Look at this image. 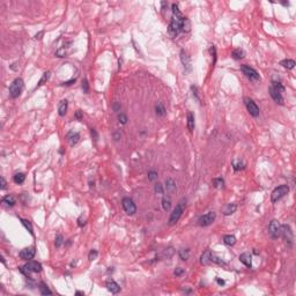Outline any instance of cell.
<instances>
[{"label": "cell", "instance_id": "obj_1", "mask_svg": "<svg viewBox=\"0 0 296 296\" xmlns=\"http://www.w3.org/2000/svg\"><path fill=\"white\" fill-rule=\"evenodd\" d=\"M191 24L189 19H186L185 16H183V14L180 13L178 6L174 4L172 5V19L170 21V23L168 26V33L171 37H176L179 35V33L182 31H190Z\"/></svg>", "mask_w": 296, "mask_h": 296}, {"label": "cell", "instance_id": "obj_2", "mask_svg": "<svg viewBox=\"0 0 296 296\" xmlns=\"http://www.w3.org/2000/svg\"><path fill=\"white\" fill-rule=\"evenodd\" d=\"M20 271L21 273H23L26 277L29 278L30 273H40L42 272V265L38 261L35 260H29L24 266L20 267Z\"/></svg>", "mask_w": 296, "mask_h": 296}, {"label": "cell", "instance_id": "obj_3", "mask_svg": "<svg viewBox=\"0 0 296 296\" xmlns=\"http://www.w3.org/2000/svg\"><path fill=\"white\" fill-rule=\"evenodd\" d=\"M24 83L21 78H16L9 86V95L12 99H18L23 90Z\"/></svg>", "mask_w": 296, "mask_h": 296}, {"label": "cell", "instance_id": "obj_4", "mask_svg": "<svg viewBox=\"0 0 296 296\" xmlns=\"http://www.w3.org/2000/svg\"><path fill=\"white\" fill-rule=\"evenodd\" d=\"M280 236H282L284 243L287 244L288 248L293 246V244H294V235H293V232H291V229H290V227L288 225H281Z\"/></svg>", "mask_w": 296, "mask_h": 296}, {"label": "cell", "instance_id": "obj_5", "mask_svg": "<svg viewBox=\"0 0 296 296\" xmlns=\"http://www.w3.org/2000/svg\"><path fill=\"white\" fill-rule=\"evenodd\" d=\"M183 212H184V203L180 201V203L175 207V209L172 211L171 215H170V218H169V226H174V225H176V223L178 222V220L180 219V216H182V214H183Z\"/></svg>", "mask_w": 296, "mask_h": 296}, {"label": "cell", "instance_id": "obj_6", "mask_svg": "<svg viewBox=\"0 0 296 296\" xmlns=\"http://www.w3.org/2000/svg\"><path fill=\"white\" fill-rule=\"evenodd\" d=\"M288 192H289V187H288V185H280V186H278V187H275V189L273 190L272 194H271V200H272V203H277V201H279L281 198H284L286 194H288Z\"/></svg>", "mask_w": 296, "mask_h": 296}, {"label": "cell", "instance_id": "obj_7", "mask_svg": "<svg viewBox=\"0 0 296 296\" xmlns=\"http://www.w3.org/2000/svg\"><path fill=\"white\" fill-rule=\"evenodd\" d=\"M241 71L243 72L244 75L246 76L249 80H251V81H259L260 80V76L258 74V72L255 68L250 67L249 65H242L241 66Z\"/></svg>", "mask_w": 296, "mask_h": 296}, {"label": "cell", "instance_id": "obj_8", "mask_svg": "<svg viewBox=\"0 0 296 296\" xmlns=\"http://www.w3.org/2000/svg\"><path fill=\"white\" fill-rule=\"evenodd\" d=\"M280 232H281V225L278 220H272L268 225V234L273 239H277L280 237Z\"/></svg>", "mask_w": 296, "mask_h": 296}, {"label": "cell", "instance_id": "obj_9", "mask_svg": "<svg viewBox=\"0 0 296 296\" xmlns=\"http://www.w3.org/2000/svg\"><path fill=\"white\" fill-rule=\"evenodd\" d=\"M216 219V213L215 212H208L206 214L201 215L198 220V225L200 227H207L209 225H212Z\"/></svg>", "mask_w": 296, "mask_h": 296}, {"label": "cell", "instance_id": "obj_10", "mask_svg": "<svg viewBox=\"0 0 296 296\" xmlns=\"http://www.w3.org/2000/svg\"><path fill=\"white\" fill-rule=\"evenodd\" d=\"M244 104L246 106V110L249 111V113L252 117H258L259 116V108L256 104V102L253 99H251L250 97H244Z\"/></svg>", "mask_w": 296, "mask_h": 296}, {"label": "cell", "instance_id": "obj_11", "mask_svg": "<svg viewBox=\"0 0 296 296\" xmlns=\"http://www.w3.org/2000/svg\"><path fill=\"white\" fill-rule=\"evenodd\" d=\"M122 204H123V208H124V211H125L126 214H128V215L135 214V212H137V206H135V204H134V201L132 200V199H130V198H124Z\"/></svg>", "mask_w": 296, "mask_h": 296}, {"label": "cell", "instance_id": "obj_12", "mask_svg": "<svg viewBox=\"0 0 296 296\" xmlns=\"http://www.w3.org/2000/svg\"><path fill=\"white\" fill-rule=\"evenodd\" d=\"M180 60H182V64L184 66V70L185 72H191L192 71V63H191V58L189 56V53L186 52L185 50H182L180 51Z\"/></svg>", "mask_w": 296, "mask_h": 296}, {"label": "cell", "instance_id": "obj_13", "mask_svg": "<svg viewBox=\"0 0 296 296\" xmlns=\"http://www.w3.org/2000/svg\"><path fill=\"white\" fill-rule=\"evenodd\" d=\"M36 251H35V248H26V249L21 250V252H20V258L21 259H23V260H30V259H33L34 258V256H35Z\"/></svg>", "mask_w": 296, "mask_h": 296}, {"label": "cell", "instance_id": "obj_14", "mask_svg": "<svg viewBox=\"0 0 296 296\" xmlns=\"http://www.w3.org/2000/svg\"><path fill=\"white\" fill-rule=\"evenodd\" d=\"M268 92H270L271 97L274 99V102H277V103H278V104H280V105L284 104V97H282V94L280 93V92L275 90L273 87H270Z\"/></svg>", "mask_w": 296, "mask_h": 296}, {"label": "cell", "instance_id": "obj_15", "mask_svg": "<svg viewBox=\"0 0 296 296\" xmlns=\"http://www.w3.org/2000/svg\"><path fill=\"white\" fill-rule=\"evenodd\" d=\"M239 261L242 264H244L246 267H249V268L252 267V256H251L250 252H244V253L239 256Z\"/></svg>", "mask_w": 296, "mask_h": 296}, {"label": "cell", "instance_id": "obj_16", "mask_svg": "<svg viewBox=\"0 0 296 296\" xmlns=\"http://www.w3.org/2000/svg\"><path fill=\"white\" fill-rule=\"evenodd\" d=\"M165 191L168 192V193H174L175 191H176V189H177V186H176V182H175L172 178H168V179L165 180Z\"/></svg>", "mask_w": 296, "mask_h": 296}, {"label": "cell", "instance_id": "obj_17", "mask_svg": "<svg viewBox=\"0 0 296 296\" xmlns=\"http://www.w3.org/2000/svg\"><path fill=\"white\" fill-rule=\"evenodd\" d=\"M106 288H108V290H109L110 293H112V294H117V293H119V290H120L119 284H117V282H115V281H112V280H109V281L106 282Z\"/></svg>", "mask_w": 296, "mask_h": 296}, {"label": "cell", "instance_id": "obj_18", "mask_svg": "<svg viewBox=\"0 0 296 296\" xmlns=\"http://www.w3.org/2000/svg\"><path fill=\"white\" fill-rule=\"evenodd\" d=\"M79 139H80V134L78 133V132H73V131H71L70 133L67 134V140L70 141L71 146H74L78 144V141H79Z\"/></svg>", "mask_w": 296, "mask_h": 296}, {"label": "cell", "instance_id": "obj_19", "mask_svg": "<svg viewBox=\"0 0 296 296\" xmlns=\"http://www.w3.org/2000/svg\"><path fill=\"white\" fill-rule=\"evenodd\" d=\"M67 108H68V102L67 99H63L58 105V113L59 116H65L66 112H67Z\"/></svg>", "mask_w": 296, "mask_h": 296}, {"label": "cell", "instance_id": "obj_20", "mask_svg": "<svg viewBox=\"0 0 296 296\" xmlns=\"http://www.w3.org/2000/svg\"><path fill=\"white\" fill-rule=\"evenodd\" d=\"M236 209H237V205L234 203H230V204H227L226 207L223 208V214L225 215H232L234 214L235 212H236Z\"/></svg>", "mask_w": 296, "mask_h": 296}, {"label": "cell", "instance_id": "obj_21", "mask_svg": "<svg viewBox=\"0 0 296 296\" xmlns=\"http://www.w3.org/2000/svg\"><path fill=\"white\" fill-rule=\"evenodd\" d=\"M211 256H212V251L211 250H206L200 257V264L201 265H208L211 263Z\"/></svg>", "mask_w": 296, "mask_h": 296}, {"label": "cell", "instance_id": "obj_22", "mask_svg": "<svg viewBox=\"0 0 296 296\" xmlns=\"http://www.w3.org/2000/svg\"><path fill=\"white\" fill-rule=\"evenodd\" d=\"M155 112H156V115L158 117H164L165 115H167V110H165V108H164L163 103L157 102L156 104H155Z\"/></svg>", "mask_w": 296, "mask_h": 296}, {"label": "cell", "instance_id": "obj_23", "mask_svg": "<svg viewBox=\"0 0 296 296\" xmlns=\"http://www.w3.org/2000/svg\"><path fill=\"white\" fill-rule=\"evenodd\" d=\"M2 204H6V205H8V206H14L15 204H16V200H15V198H14V196H12V194H7V196H5V197L2 198Z\"/></svg>", "mask_w": 296, "mask_h": 296}, {"label": "cell", "instance_id": "obj_24", "mask_svg": "<svg viewBox=\"0 0 296 296\" xmlns=\"http://www.w3.org/2000/svg\"><path fill=\"white\" fill-rule=\"evenodd\" d=\"M280 65L282 66V67H284V68H287V70H293L294 67H295V61L294 60H291V59H284V60H282L281 63H280Z\"/></svg>", "mask_w": 296, "mask_h": 296}, {"label": "cell", "instance_id": "obj_25", "mask_svg": "<svg viewBox=\"0 0 296 296\" xmlns=\"http://www.w3.org/2000/svg\"><path fill=\"white\" fill-rule=\"evenodd\" d=\"M194 126H196V124H194V116H193L192 112H189L187 113V128H189V131L192 132L194 130Z\"/></svg>", "mask_w": 296, "mask_h": 296}, {"label": "cell", "instance_id": "obj_26", "mask_svg": "<svg viewBox=\"0 0 296 296\" xmlns=\"http://www.w3.org/2000/svg\"><path fill=\"white\" fill-rule=\"evenodd\" d=\"M223 243L228 245V246H232L236 243V237L232 236V235H225L223 236Z\"/></svg>", "mask_w": 296, "mask_h": 296}, {"label": "cell", "instance_id": "obj_27", "mask_svg": "<svg viewBox=\"0 0 296 296\" xmlns=\"http://www.w3.org/2000/svg\"><path fill=\"white\" fill-rule=\"evenodd\" d=\"M162 208H163V211H165V212L170 211V208H171V200H170V198L169 197H163Z\"/></svg>", "mask_w": 296, "mask_h": 296}, {"label": "cell", "instance_id": "obj_28", "mask_svg": "<svg viewBox=\"0 0 296 296\" xmlns=\"http://www.w3.org/2000/svg\"><path fill=\"white\" fill-rule=\"evenodd\" d=\"M38 289H40V291H41L42 295H51V294H52V291L49 289V287H47L44 282H41V284H40Z\"/></svg>", "mask_w": 296, "mask_h": 296}, {"label": "cell", "instance_id": "obj_29", "mask_svg": "<svg viewBox=\"0 0 296 296\" xmlns=\"http://www.w3.org/2000/svg\"><path fill=\"white\" fill-rule=\"evenodd\" d=\"M232 168H234V170H236V171H238V170H242V169H244V167H245V164H244L241 160H234L232 162Z\"/></svg>", "mask_w": 296, "mask_h": 296}, {"label": "cell", "instance_id": "obj_30", "mask_svg": "<svg viewBox=\"0 0 296 296\" xmlns=\"http://www.w3.org/2000/svg\"><path fill=\"white\" fill-rule=\"evenodd\" d=\"M211 263H214V264H218V265H221V266H226V263L222 260L220 257H218L214 253H212V256H211Z\"/></svg>", "mask_w": 296, "mask_h": 296}, {"label": "cell", "instance_id": "obj_31", "mask_svg": "<svg viewBox=\"0 0 296 296\" xmlns=\"http://www.w3.org/2000/svg\"><path fill=\"white\" fill-rule=\"evenodd\" d=\"M13 179H14V183H16V184H22L24 182V179H26V176L22 172H19V174L14 175V178Z\"/></svg>", "mask_w": 296, "mask_h": 296}, {"label": "cell", "instance_id": "obj_32", "mask_svg": "<svg viewBox=\"0 0 296 296\" xmlns=\"http://www.w3.org/2000/svg\"><path fill=\"white\" fill-rule=\"evenodd\" d=\"M232 58L234 59H242L244 58V51L243 50H241V49H236V50H234L232 53Z\"/></svg>", "mask_w": 296, "mask_h": 296}, {"label": "cell", "instance_id": "obj_33", "mask_svg": "<svg viewBox=\"0 0 296 296\" xmlns=\"http://www.w3.org/2000/svg\"><path fill=\"white\" fill-rule=\"evenodd\" d=\"M179 257L182 260H187L190 257V250L189 249H182L179 250Z\"/></svg>", "mask_w": 296, "mask_h": 296}, {"label": "cell", "instance_id": "obj_34", "mask_svg": "<svg viewBox=\"0 0 296 296\" xmlns=\"http://www.w3.org/2000/svg\"><path fill=\"white\" fill-rule=\"evenodd\" d=\"M271 87H273L275 90H278V92H280V93L282 94L284 92V87L282 86V83L281 82H278V81H272V86Z\"/></svg>", "mask_w": 296, "mask_h": 296}, {"label": "cell", "instance_id": "obj_35", "mask_svg": "<svg viewBox=\"0 0 296 296\" xmlns=\"http://www.w3.org/2000/svg\"><path fill=\"white\" fill-rule=\"evenodd\" d=\"M21 223L26 227V229H28V232H29L31 235H34V232H33V226H31L30 221L26 220V219H21Z\"/></svg>", "mask_w": 296, "mask_h": 296}, {"label": "cell", "instance_id": "obj_36", "mask_svg": "<svg viewBox=\"0 0 296 296\" xmlns=\"http://www.w3.org/2000/svg\"><path fill=\"white\" fill-rule=\"evenodd\" d=\"M212 184H213L214 187H222L223 184H225V180L222 178H214L213 182H212Z\"/></svg>", "mask_w": 296, "mask_h": 296}, {"label": "cell", "instance_id": "obj_37", "mask_svg": "<svg viewBox=\"0 0 296 296\" xmlns=\"http://www.w3.org/2000/svg\"><path fill=\"white\" fill-rule=\"evenodd\" d=\"M49 78H50V72H45V73L43 74V76H42V79L40 80V82H38L37 87H40V86H42V85H44V82H47V80H49Z\"/></svg>", "mask_w": 296, "mask_h": 296}, {"label": "cell", "instance_id": "obj_38", "mask_svg": "<svg viewBox=\"0 0 296 296\" xmlns=\"http://www.w3.org/2000/svg\"><path fill=\"white\" fill-rule=\"evenodd\" d=\"M63 243H64V238H63V236H61V235H58V236L56 237V241H54V245H56V248H60V246L63 245Z\"/></svg>", "mask_w": 296, "mask_h": 296}, {"label": "cell", "instance_id": "obj_39", "mask_svg": "<svg viewBox=\"0 0 296 296\" xmlns=\"http://www.w3.org/2000/svg\"><path fill=\"white\" fill-rule=\"evenodd\" d=\"M154 190H155V192L158 193V194H162L163 192H164V187H163L162 184L157 183V184H155V186H154Z\"/></svg>", "mask_w": 296, "mask_h": 296}, {"label": "cell", "instance_id": "obj_40", "mask_svg": "<svg viewBox=\"0 0 296 296\" xmlns=\"http://www.w3.org/2000/svg\"><path fill=\"white\" fill-rule=\"evenodd\" d=\"M118 120H119L120 124H126V123H127V116H126L125 113H122V112H120V113L118 115Z\"/></svg>", "mask_w": 296, "mask_h": 296}, {"label": "cell", "instance_id": "obj_41", "mask_svg": "<svg viewBox=\"0 0 296 296\" xmlns=\"http://www.w3.org/2000/svg\"><path fill=\"white\" fill-rule=\"evenodd\" d=\"M97 255H99V252H97L96 250H92V251L89 252V255H88V259H89V260H94V259H96Z\"/></svg>", "mask_w": 296, "mask_h": 296}, {"label": "cell", "instance_id": "obj_42", "mask_svg": "<svg viewBox=\"0 0 296 296\" xmlns=\"http://www.w3.org/2000/svg\"><path fill=\"white\" fill-rule=\"evenodd\" d=\"M148 179L151 180V182L157 179V172H156V171H149V172H148Z\"/></svg>", "mask_w": 296, "mask_h": 296}, {"label": "cell", "instance_id": "obj_43", "mask_svg": "<svg viewBox=\"0 0 296 296\" xmlns=\"http://www.w3.org/2000/svg\"><path fill=\"white\" fill-rule=\"evenodd\" d=\"M82 89H83V93H86V94L89 92V86H88L87 80H83V81H82Z\"/></svg>", "mask_w": 296, "mask_h": 296}, {"label": "cell", "instance_id": "obj_44", "mask_svg": "<svg viewBox=\"0 0 296 296\" xmlns=\"http://www.w3.org/2000/svg\"><path fill=\"white\" fill-rule=\"evenodd\" d=\"M183 273H184V268H182V267H178V268H176L174 271V274L176 277H180Z\"/></svg>", "mask_w": 296, "mask_h": 296}, {"label": "cell", "instance_id": "obj_45", "mask_svg": "<svg viewBox=\"0 0 296 296\" xmlns=\"http://www.w3.org/2000/svg\"><path fill=\"white\" fill-rule=\"evenodd\" d=\"M90 133H92V138H93L95 141H97V139H99V134H97V132H96V130H95V128H90Z\"/></svg>", "mask_w": 296, "mask_h": 296}, {"label": "cell", "instance_id": "obj_46", "mask_svg": "<svg viewBox=\"0 0 296 296\" xmlns=\"http://www.w3.org/2000/svg\"><path fill=\"white\" fill-rule=\"evenodd\" d=\"M192 92H193V95L196 96V99H198V101H200V99H199V96H198V92H197V87H194V86H192L191 87Z\"/></svg>", "mask_w": 296, "mask_h": 296}, {"label": "cell", "instance_id": "obj_47", "mask_svg": "<svg viewBox=\"0 0 296 296\" xmlns=\"http://www.w3.org/2000/svg\"><path fill=\"white\" fill-rule=\"evenodd\" d=\"M75 118L78 119V120H81L82 119V111L81 110H78L75 112Z\"/></svg>", "mask_w": 296, "mask_h": 296}, {"label": "cell", "instance_id": "obj_48", "mask_svg": "<svg viewBox=\"0 0 296 296\" xmlns=\"http://www.w3.org/2000/svg\"><path fill=\"white\" fill-rule=\"evenodd\" d=\"M0 179H1V190H5L6 189V180H5L4 177H1Z\"/></svg>", "mask_w": 296, "mask_h": 296}, {"label": "cell", "instance_id": "obj_49", "mask_svg": "<svg viewBox=\"0 0 296 296\" xmlns=\"http://www.w3.org/2000/svg\"><path fill=\"white\" fill-rule=\"evenodd\" d=\"M44 35V31H41V33H38V34H36V36H35V38L36 40H41L42 38V36Z\"/></svg>", "mask_w": 296, "mask_h": 296}, {"label": "cell", "instance_id": "obj_50", "mask_svg": "<svg viewBox=\"0 0 296 296\" xmlns=\"http://www.w3.org/2000/svg\"><path fill=\"white\" fill-rule=\"evenodd\" d=\"M113 109H115V111H119L120 110V104H119V103H115Z\"/></svg>", "mask_w": 296, "mask_h": 296}, {"label": "cell", "instance_id": "obj_51", "mask_svg": "<svg viewBox=\"0 0 296 296\" xmlns=\"http://www.w3.org/2000/svg\"><path fill=\"white\" fill-rule=\"evenodd\" d=\"M113 138H115V140H116V141H118V140L120 139V133L116 132V133L113 134Z\"/></svg>", "mask_w": 296, "mask_h": 296}, {"label": "cell", "instance_id": "obj_52", "mask_svg": "<svg viewBox=\"0 0 296 296\" xmlns=\"http://www.w3.org/2000/svg\"><path fill=\"white\" fill-rule=\"evenodd\" d=\"M73 82H75V79H72V80H70V81L64 82V85H66V86H70V85H72Z\"/></svg>", "mask_w": 296, "mask_h": 296}, {"label": "cell", "instance_id": "obj_53", "mask_svg": "<svg viewBox=\"0 0 296 296\" xmlns=\"http://www.w3.org/2000/svg\"><path fill=\"white\" fill-rule=\"evenodd\" d=\"M216 282L220 284V286H223V284H225V280H221V279H216Z\"/></svg>", "mask_w": 296, "mask_h": 296}, {"label": "cell", "instance_id": "obj_54", "mask_svg": "<svg viewBox=\"0 0 296 296\" xmlns=\"http://www.w3.org/2000/svg\"><path fill=\"white\" fill-rule=\"evenodd\" d=\"M75 295H85V293L83 291H76Z\"/></svg>", "mask_w": 296, "mask_h": 296}]
</instances>
